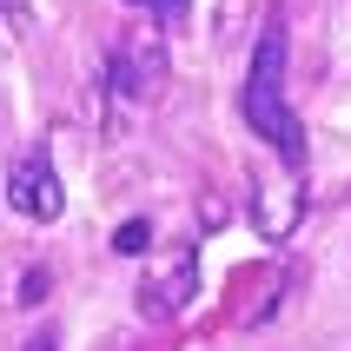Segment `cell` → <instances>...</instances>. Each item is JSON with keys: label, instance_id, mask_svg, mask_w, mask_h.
Wrapping results in <instances>:
<instances>
[{"label": "cell", "instance_id": "cell-1", "mask_svg": "<svg viewBox=\"0 0 351 351\" xmlns=\"http://www.w3.org/2000/svg\"><path fill=\"white\" fill-rule=\"evenodd\" d=\"M285 53H292L285 14H272V20H265V34H258V47H252V73H245L239 106H245V126L272 146V159L305 166V126H298V113L285 106Z\"/></svg>", "mask_w": 351, "mask_h": 351}, {"label": "cell", "instance_id": "cell-2", "mask_svg": "<svg viewBox=\"0 0 351 351\" xmlns=\"http://www.w3.org/2000/svg\"><path fill=\"white\" fill-rule=\"evenodd\" d=\"M193 298H199V252L193 245H166L159 258H146V278L133 292V312L146 325H173Z\"/></svg>", "mask_w": 351, "mask_h": 351}, {"label": "cell", "instance_id": "cell-3", "mask_svg": "<svg viewBox=\"0 0 351 351\" xmlns=\"http://www.w3.org/2000/svg\"><path fill=\"white\" fill-rule=\"evenodd\" d=\"M298 213H305V166H258L252 173V226H258V239H292V226H298Z\"/></svg>", "mask_w": 351, "mask_h": 351}, {"label": "cell", "instance_id": "cell-4", "mask_svg": "<svg viewBox=\"0 0 351 351\" xmlns=\"http://www.w3.org/2000/svg\"><path fill=\"white\" fill-rule=\"evenodd\" d=\"M7 199H14L20 219H34V226H53L60 213H66V193H60V173L47 153H20L14 166H7Z\"/></svg>", "mask_w": 351, "mask_h": 351}, {"label": "cell", "instance_id": "cell-5", "mask_svg": "<svg viewBox=\"0 0 351 351\" xmlns=\"http://www.w3.org/2000/svg\"><path fill=\"white\" fill-rule=\"evenodd\" d=\"M106 86L119 99H133V106H153L159 86H166V53L159 47H139V40H119L113 53H106Z\"/></svg>", "mask_w": 351, "mask_h": 351}, {"label": "cell", "instance_id": "cell-6", "mask_svg": "<svg viewBox=\"0 0 351 351\" xmlns=\"http://www.w3.org/2000/svg\"><path fill=\"white\" fill-rule=\"evenodd\" d=\"M285 292H292V272H285V265H258V272L239 278V312L232 318H239V325H265Z\"/></svg>", "mask_w": 351, "mask_h": 351}, {"label": "cell", "instance_id": "cell-7", "mask_svg": "<svg viewBox=\"0 0 351 351\" xmlns=\"http://www.w3.org/2000/svg\"><path fill=\"white\" fill-rule=\"evenodd\" d=\"M146 245H153V226H146V219H126V226L113 232V252L119 258H139Z\"/></svg>", "mask_w": 351, "mask_h": 351}, {"label": "cell", "instance_id": "cell-8", "mask_svg": "<svg viewBox=\"0 0 351 351\" xmlns=\"http://www.w3.org/2000/svg\"><path fill=\"white\" fill-rule=\"evenodd\" d=\"M47 292H53L47 265H27V272H20V305H27V312H40V305H47Z\"/></svg>", "mask_w": 351, "mask_h": 351}, {"label": "cell", "instance_id": "cell-9", "mask_svg": "<svg viewBox=\"0 0 351 351\" xmlns=\"http://www.w3.org/2000/svg\"><path fill=\"white\" fill-rule=\"evenodd\" d=\"M153 14L159 20H186V0H153Z\"/></svg>", "mask_w": 351, "mask_h": 351}, {"label": "cell", "instance_id": "cell-10", "mask_svg": "<svg viewBox=\"0 0 351 351\" xmlns=\"http://www.w3.org/2000/svg\"><path fill=\"white\" fill-rule=\"evenodd\" d=\"M53 345H60V338H53V332H47V325H40V332H34V338H27V345H20V351H53Z\"/></svg>", "mask_w": 351, "mask_h": 351}, {"label": "cell", "instance_id": "cell-11", "mask_svg": "<svg viewBox=\"0 0 351 351\" xmlns=\"http://www.w3.org/2000/svg\"><path fill=\"white\" fill-rule=\"evenodd\" d=\"M126 7H153V0H126Z\"/></svg>", "mask_w": 351, "mask_h": 351}]
</instances>
